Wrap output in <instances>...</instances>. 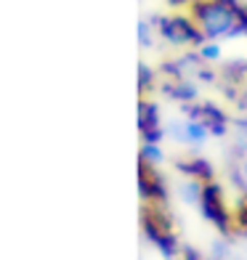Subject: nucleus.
Here are the masks:
<instances>
[{
    "instance_id": "f257e3e1",
    "label": "nucleus",
    "mask_w": 247,
    "mask_h": 260,
    "mask_svg": "<svg viewBox=\"0 0 247 260\" xmlns=\"http://www.w3.org/2000/svg\"><path fill=\"white\" fill-rule=\"evenodd\" d=\"M239 14H242V6L237 0H205V3L194 6V16L207 40L231 35V29L239 21Z\"/></svg>"
},
{
    "instance_id": "f03ea898",
    "label": "nucleus",
    "mask_w": 247,
    "mask_h": 260,
    "mask_svg": "<svg viewBox=\"0 0 247 260\" xmlns=\"http://www.w3.org/2000/svg\"><path fill=\"white\" fill-rule=\"evenodd\" d=\"M141 226H144V236H146V239L155 244L168 260H173L175 255L181 252V244L175 242V236H173V231H170V220L165 218V212H155V210L144 212Z\"/></svg>"
},
{
    "instance_id": "7ed1b4c3",
    "label": "nucleus",
    "mask_w": 247,
    "mask_h": 260,
    "mask_svg": "<svg viewBox=\"0 0 247 260\" xmlns=\"http://www.w3.org/2000/svg\"><path fill=\"white\" fill-rule=\"evenodd\" d=\"M199 210H202V218L207 223H213L221 234H229V229H231V210H229L226 202H223V188L215 181L213 183H205Z\"/></svg>"
},
{
    "instance_id": "20e7f679",
    "label": "nucleus",
    "mask_w": 247,
    "mask_h": 260,
    "mask_svg": "<svg viewBox=\"0 0 247 260\" xmlns=\"http://www.w3.org/2000/svg\"><path fill=\"white\" fill-rule=\"evenodd\" d=\"M162 38L173 45H186V43H202L205 35L202 29H197L186 16H173V19H157Z\"/></svg>"
},
{
    "instance_id": "39448f33",
    "label": "nucleus",
    "mask_w": 247,
    "mask_h": 260,
    "mask_svg": "<svg viewBox=\"0 0 247 260\" xmlns=\"http://www.w3.org/2000/svg\"><path fill=\"white\" fill-rule=\"evenodd\" d=\"M183 112L189 114V120H199V122H205L207 130L213 136H226V130H229V117L223 114L218 106L213 101H202V104H186L183 106Z\"/></svg>"
},
{
    "instance_id": "423d86ee",
    "label": "nucleus",
    "mask_w": 247,
    "mask_h": 260,
    "mask_svg": "<svg viewBox=\"0 0 247 260\" xmlns=\"http://www.w3.org/2000/svg\"><path fill=\"white\" fill-rule=\"evenodd\" d=\"M138 194H141V199H149V202H165V199H168L165 178L157 175L155 168L146 162L138 165Z\"/></svg>"
},
{
    "instance_id": "0eeeda50",
    "label": "nucleus",
    "mask_w": 247,
    "mask_h": 260,
    "mask_svg": "<svg viewBox=\"0 0 247 260\" xmlns=\"http://www.w3.org/2000/svg\"><path fill=\"white\" fill-rule=\"evenodd\" d=\"M178 170L186 175V178H197V181H202V183H213V178H215L213 162H207V159H202V157L178 162Z\"/></svg>"
},
{
    "instance_id": "6e6552de",
    "label": "nucleus",
    "mask_w": 247,
    "mask_h": 260,
    "mask_svg": "<svg viewBox=\"0 0 247 260\" xmlns=\"http://www.w3.org/2000/svg\"><path fill=\"white\" fill-rule=\"evenodd\" d=\"M165 93L173 96L175 101H181V104H189V101L197 99V85H194L192 80L181 77V80H175V82H168V85H165Z\"/></svg>"
},
{
    "instance_id": "1a4fd4ad",
    "label": "nucleus",
    "mask_w": 247,
    "mask_h": 260,
    "mask_svg": "<svg viewBox=\"0 0 247 260\" xmlns=\"http://www.w3.org/2000/svg\"><path fill=\"white\" fill-rule=\"evenodd\" d=\"M151 127H160V109L157 104L151 101H138V130H151Z\"/></svg>"
},
{
    "instance_id": "9d476101",
    "label": "nucleus",
    "mask_w": 247,
    "mask_h": 260,
    "mask_svg": "<svg viewBox=\"0 0 247 260\" xmlns=\"http://www.w3.org/2000/svg\"><path fill=\"white\" fill-rule=\"evenodd\" d=\"M210 136V130L205 122H199V120H183V144H205Z\"/></svg>"
},
{
    "instance_id": "9b49d317",
    "label": "nucleus",
    "mask_w": 247,
    "mask_h": 260,
    "mask_svg": "<svg viewBox=\"0 0 247 260\" xmlns=\"http://www.w3.org/2000/svg\"><path fill=\"white\" fill-rule=\"evenodd\" d=\"M202 191H205V183L197 178H186L178 183V194L186 205H199L202 202Z\"/></svg>"
},
{
    "instance_id": "f8f14e48",
    "label": "nucleus",
    "mask_w": 247,
    "mask_h": 260,
    "mask_svg": "<svg viewBox=\"0 0 247 260\" xmlns=\"http://www.w3.org/2000/svg\"><path fill=\"white\" fill-rule=\"evenodd\" d=\"M141 162L151 165V168L162 165L165 162V151L160 149V144H144V146H141Z\"/></svg>"
},
{
    "instance_id": "ddd939ff",
    "label": "nucleus",
    "mask_w": 247,
    "mask_h": 260,
    "mask_svg": "<svg viewBox=\"0 0 247 260\" xmlns=\"http://www.w3.org/2000/svg\"><path fill=\"white\" fill-rule=\"evenodd\" d=\"M151 80H155V72H151V69L141 61V64H138V93H144V90L151 85Z\"/></svg>"
},
{
    "instance_id": "4468645a",
    "label": "nucleus",
    "mask_w": 247,
    "mask_h": 260,
    "mask_svg": "<svg viewBox=\"0 0 247 260\" xmlns=\"http://www.w3.org/2000/svg\"><path fill=\"white\" fill-rule=\"evenodd\" d=\"M199 56H202V61H218V58H221V45L205 43L202 48H199Z\"/></svg>"
},
{
    "instance_id": "2eb2a0df",
    "label": "nucleus",
    "mask_w": 247,
    "mask_h": 260,
    "mask_svg": "<svg viewBox=\"0 0 247 260\" xmlns=\"http://www.w3.org/2000/svg\"><path fill=\"white\" fill-rule=\"evenodd\" d=\"M165 133H168V130H165V127L160 125V127L144 130V133H141V138H144V144H160V141L165 138Z\"/></svg>"
},
{
    "instance_id": "dca6fc26",
    "label": "nucleus",
    "mask_w": 247,
    "mask_h": 260,
    "mask_svg": "<svg viewBox=\"0 0 247 260\" xmlns=\"http://www.w3.org/2000/svg\"><path fill=\"white\" fill-rule=\"evenodd\" d=\"M237 226L242 229V234H247V197L239 199V205H237Z\"/></svg>"
},
{
    "instance_id": "f3484780",
    "label": "nucleus",
    "mask_w": 247,
    "mask_h": 260,
    "mask_svg": "<svg viewBox=\"0 0 247 260\" xmlns=\"http://www.w3.org/2000/svg\"><path fill=\"white\" fill-rule=\"evenodd\" d=\"M138 45H141V48H149V45H151V29H149V24L144 19L138 21Z\"/></svg>"
},
{
    "instance_id": "a211bd4d",
    "label": "nucleus",
    "mask_w": 247,
    "mask_h": 260,
    "mask_svg": "<svg viewBox=\"0 0 247 260\" xmlns=\"http://www.w3.org/2000/svg\"><path fill=\"white\" fill-rule=\"evenodd\" d=\"M181 255H183V260H202V255L194 247H181Z\"/></svg>"
},
{
    "instance_id": "6ab92c4d",
    "label": "nucleus",
    "mask_w": 247,
    "mask_h": 260,
    "mask_svg": "<svg viewBox=\"0 0 247 260\" xmlns=\"http://www.w3.org/2000/svg\"><path fill=\"white\" fill-rule=\"evenodd\" d=\"M213 257H215V260L226 257V244H223V242H215V244H213Z\"/></svg>"
},
{
    "instance_id": "aec40b11",
    "label": "nucleus",
    "mask_w": 247,
    "mask_h": 260,
    "mask_svg": "<svg viewBox=\"0 0 247 260\" xmlns=\"http://www.w3.org/2000/svg\"><path fill=\"white\" fill-rule=\"evenodd\" d=\"M197 75H199V80H202V82H213V72H207V69H197Z\"/></svg>"
},
{
    "instance_id": "412c9836",
    "label": "nucleus",
    "mask_w": 247,
    "mask_h": 260,
    "mask_svg": "<svg viewBox=\"0 0 247 260\" xmlns=\"http://www.w3.org/2000/svg\"><path fill=\"white\" fill-rule=\"evenodd\" d=\"M242 178H244V183H247V157H244V162H242Z\"/></svg>"
},
{
    "instance_id": "4be33fe9",
    "label": "nucleus",
    "mask_w": 247,
    "mask_h": 260,
    "mask_svg": "<svg viewBox=\"0 0 247 260\" xmlns=\"http://www.w3.org/2000/svg\"><path fill=\"white\" fill-rule=\"evenodd\" d=\"M170 3H175V6H178V3H192V0H170Z\"/></svg>"
}]
</instances>
